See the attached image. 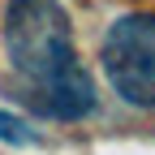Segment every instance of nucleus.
<instances>
[{
    "instance_id": "f257e3e1",
    "label": "nucleus",
    "mask_w": 155,
    "mask_h": 155,
    "mask_svg": "<svg viewBox=\"0 0 155 155\" xmlns=\"http://www.w3.org/2000/svg\"><path fill=\"white\" fill-rule=\"evenodd\" d=\"M9 65L39 86V104L56 121H82L95 112V82L78 61L73 22L61 0H9L5 9Z\"/></svg>"
},
{
    "instance_id": "f03ea898",
    "label": "nucleus",
    "mask_w": 155,
    "mask_h": 155,
    "mask_svg": "<svg viewBox=\"0 0 155 155\" xmlns=\"http://www.w3.org/2000/svg\"><path fill=\"white\" fill-rule=\"evenodd\" d=\"M104 73L134 108H155V13L116 17L104 39Z\"/></svg>"
},
{
    "instance_id": "7ed1b4c3",
    "label": "nucleus",
    "mask_w": 155,
    "mask_h": 155,
    "mask_svg": "<svg viewBox=\"0 0 155 155\" xmlns=\"http://www.w3.org/2000/svg\"><path fill=\"white\" fill-rule=\"evenodd\" d=\"M0 138H5V142H13V147H30V142H35V129L22 121V116L0 112Z\"/></svg>"
}]
</instances>
